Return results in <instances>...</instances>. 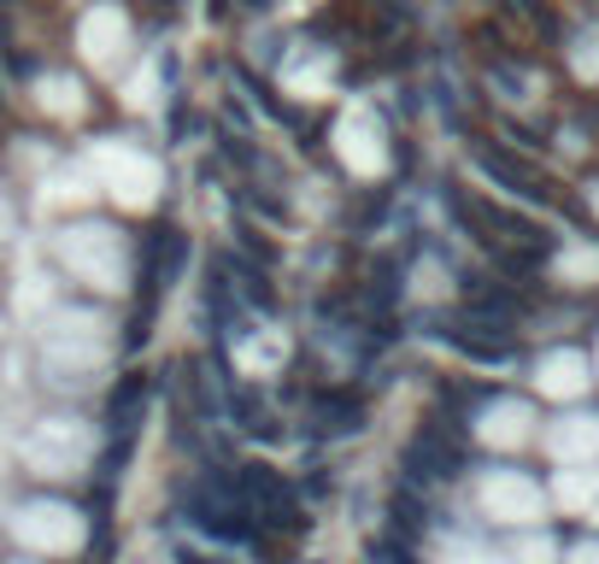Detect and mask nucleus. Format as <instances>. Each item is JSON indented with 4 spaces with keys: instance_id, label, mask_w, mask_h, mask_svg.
<instances>
[{
    "instance_id": "nucleus-7",
    "label": "nucleus",
    "mask_w": 599,
    "mask_h": 564,
    "mask_svg": "<svg viewBox=\"0 0 599 564\" xmlns=\"http://www.w3.org/2000/svg\"><path fill=\"white\" fill-rule=\"evenodd\" d=\"M0 7H18V0H0Z\"/></svg>"
},
{
    "instance_id": "nucleus-5",
    "label": "nucleus",
    "mask_w": 599,
    "mask_h": 564,
    "mask_svg": "<svg viewBox=\"0 0 599 564\" xmlns=\"http://www.w3.org/2000/svg\"><path fill=\"white\" fill-rule=\"evenodd\" d=\"M177 564H224V559H207V553H195V547H177Z\"/></svg>"
},
{
    "instance_id": "nucleus-4",
    "label": "nucleus",
    "mask_w": 599,
    "mask_h": 564,
    "mask_svg": "<svg viewBox=\"0 0 599 564\" xmlns=\"http://www.w3.org/2000/svg\"><path fill=\"white\" fill-rule=\"evenodd\" d=\"M148 394H153V376H148V371L118 376V388L107 394V412H100V436H141Z\"/></svg>"
},
{
    "instance_id": "nucleus-1",
    "label": "nucleus",
    "mask_w": 599,
    "mask_h": 564,
    "mask_svg": "<svg viewBox=\"0 0 599 564\" xmlns=\"http://www.w3.org/2000/svg\"><path fill=\"white\" fill-rule=\"evenodd\" d=\"M229 476V494L241 500V512L259 524V535H276V541H300L305 529H312V505H305L300 482L295 476H283L265 459H241V465H224Z\"/></svg>"
},
{
    "instance_id": "nucleus-2",
    "label": "nucleus",
    "mask_w": 599,
    "mask_h": 564,
    "mask_svg": "<svg viewBox=\"0 0 599 564\" xmlns=\"http://www.w3.org/2000/svg\"><path fill=\"white\" fill-rule=\"evenodd\" d=\"M183 271H188V236L177 224H153L148 236H141V324L129 341H148L153 306L171 294V283H177Z\"/></svg>"
},
{
    "instance_id": "nucleus-3",
    "label": "nucleus",
    "mask_w": 599,
    "mask_h": 564,
    "mask_svg": "<svg viewBox=\"0 0 599 564\" xmlns=\"http://www.w3.org/2000/svg\"><path fill=\"white\" fill-rule=\"evenodd\" d=\"M305 417H312L317 436H359L364 417H371V394H364L359 383H324L317 376L312 383V406H305Z\"/></svg>"
},
{
    "instance_id": "nucleus-6",
    "label": "nucleus",
    "mask_w": 599,
    "mask_h": 564,
    "mask_svg": "<svg viewBox=\"0 0 599 564\" xmlns=\"http://www.w3.org/2000/svg\"><path fill=\"white\" fill-rule=\"evenodd\" d=\"M241 7H247V12H265V7H271V0H241Z\"/></svg>"
}]
</instances>
